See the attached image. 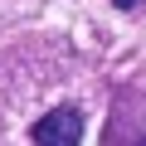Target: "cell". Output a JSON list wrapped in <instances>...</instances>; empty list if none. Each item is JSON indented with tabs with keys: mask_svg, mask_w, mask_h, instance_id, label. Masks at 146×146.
<instances>
[{
	"mask_svg": "<svg viewBox=\"0 0 146 146\" xmlns=\"http://www.w3.org/2000/svg\"><path fill=\"white\" fill-rule=\"evenodd\" d=\"M34 146H78L83 141V112L78 107H54L34 122Z\"/></svg>",
	"mask_w": 146,
	"mask_h": 146,
	"instance_id": "6da1fadb",
	"label": "cell"
}]
</instances>
